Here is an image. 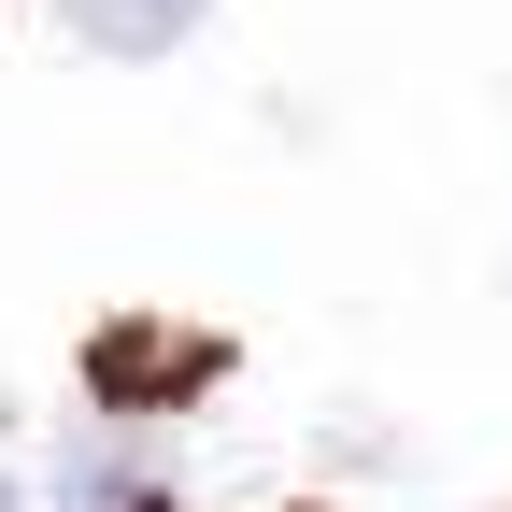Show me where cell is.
Returning a JSON list of instances; mask_svg holds the SVG:
<instances>
[{"label": "cell", "mask_w": 512, "mask_h": 512, "mask_svg": "<svg viewBox=\"0 0 512 512\" xmlns=\"http://www.w3.org/2000/svg\"><path fill=\"white\" fill-rule=\"evenodd\" d=\"M228 384V342L214 328H171V313H114V328H86V399L114 427H157V413H200Z\"/></svg>", "instance_id": "1"}, {"label": "cell", "mask_w": 512, "mask_h": 512, "mask_svg": "<svg viewBox=\"0 0 512 512\" xmlns=\"http://www.w3.org/2000/svg\"><path fill=\"white\" fill-rule=\"evenodd\" d=\"M200 15H214V0H57V29H72L86 57H171Z\"/></svg>", "instance_id": "2"}, {"label": "cell", "mask_w": 512, "mask_h": 512, "mask_svg": "<svg viewBox=\"0 0 512 512\" xmlns=\"http://www.w3.org/2000/svg\"><path fill=\"white\" fill-rule=\"evenodd\" d=\"M57 512H171V484L128 456V427H114V441H72V456H57Z\"/></svg>", "instance_id": "3"}, {"label": "cell", "mask_w": 512, "mask_h": 512, "mask_svg": "<svg viewBox=\"0 0 512 512\" xmlns=\"http://www.w3.org/2000/svg\"><path fill=\"white\" fill-rule=\"evenodd\" d=\"M0 512H29V498H15V470H0Z\"/></svg>", "instance_id": "4"}]
</instances>
